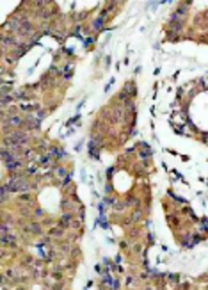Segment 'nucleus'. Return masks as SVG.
<instances>
[{
	"mask_svg": "<svg viewBox=\"0 0 208 290\" xmlns=\"http://www.w3.org/2000/svg\"><path fill=\"white\" fill-rule=\"evenodd\" d=\"M7 189H9L11 192H21V191H27V189H29V185H27V182H25L23 178L14 176V178H11V180H9Z\"/></svg>",
	"mask_w": 208,
	"mask_h": 290,
	"instance_id": "obj_1",
	"label": "nucleus"
},
{
	"mask_svg": "<svg viewBox=\"0 0 208 290\" xmlns=\"http://www.w3.org/2000/svg\"><path fill=\"white\" fill-rule=\"evenodd\" d=\"M9 29H13L14 32H27L30 29V25L25 21V20H20V18H11V21L7 23Z\"/></svg>",
	"mask_w": 208,
	"mask_h": 290,
	"instance_id": "obj_2",
	"label": "nucleus"
},
{
	"mask_svg": "<svg viewBox=\"0 0 208 290\" xmlns=\"http://www.w3.org/2000/svg\"><path fill=\"white\" fill-rule=\"evenodd\" d=\"M7 123H9V125H13V126H20L23 121H21V117H18V116H11ZM7 123H5V125H7Z\"/></svg>",
	"mask_w": 208,
	"mask_h": 290,
	"instance_id": "obj_3",
	"label": "nucleus"
},
{
	"mask_svg": "<svg viewBox=\"0 0 208 290\" xmlns=\"http://www.w3.org/2000/svg\"><path fill=\"white\" fill-rule=\"evenodd\" d=\"M196 242H197V239H194V237H190V235H189V237L185 239L183 246H185V248H190V246H192V244H196Z\"/></svg>",
	"mask_w": 208,
	"mask_h": 290,
	"instance_id": "obj_4",
	"label": "nucleus"
}]
</instances>
